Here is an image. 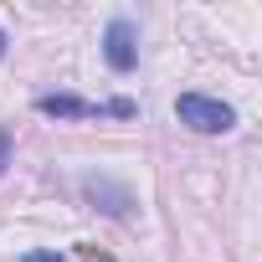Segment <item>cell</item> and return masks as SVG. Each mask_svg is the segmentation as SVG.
<instances>
[{
    "instance_id": "cell-1",
    "label": "cell",
    "mask_w": 262,
    "mask_h": 262,
    "mask_svg": "<svg viewBox=\"0 0 262 262\" xmlns=\"http://www.w3.org/2000/svg\"><path fill=\"white\" fill-rule=\"evenodd\" d=\"M175 118L185 128H195V134H226V128L236 123V113L221 98H206V93H180L175 98Z\"/></svg>"
},
{
    "instance_id": "cell-2",
    "label": "cell",
    "mask_w": 262,
    "mask_h": 262,
    "mask_svg": "<svg viewBox=\"0 0 262 262\" xmlns=\"http://www.w3.org/2000/svg\"><path fill=\"white\" fill-rule=\"evenodd\" d=\"M36 108H41L47 118H93V113L128 118V113H134V103H128V98H113V103H82V98H72V93H41Z\"/></svg>"
},
{
    "instance_id": "cell-3",
    "label": "cell",
    "mask_w": 262,
    "mask_h": 262,
    "mask_svg": "<svg viewBox=\"0 0 262 262\" xmlns=\"http://www.w3.org/2000/svg\"><path fill=\"white\" fill-rule=\"evenodd\" d=\"M103 57H108L113 72H134V62H139V36H134L128 21H108V31H103Z\"/></svg>"
},
{
    "instance_id": "cell-4",
    "label": "cell",
    "mask_w": 262,
    "mask_h": 262,
    "mask_svg": "<svg viewBox=\"0 0 262 262\" xmlns=\"http://www.w3.org/2000/svg\"><path fill=\"white\" fill-rule=\"evenodd\" d=\"M21 262H67V257H57V252H26Z\"/></svg>"
},
{
    "instance_id": "cell-5",
    "label": "cell",
    "mask_w": 262,
    "mask_h": 262,
    "mask_svg": "<svg viewBox=\"0 0 262 262\" xmlns=\"http://www.w3.org/2000/svg\"><path fill=\"white\" fill-rule=\"evenodd\" d=\"M6 165H11V134L0 128V170H6Z\"/></svg>"
},
{
    "instance_id": "cell-6",
    "label": "cell",
    "mask_w": 262,
    "mask_h": 262,
    "mask_svg": "<svg viewBox=\"0 0 262 262\" xmlns=\"http://www.w3.org/2000/svg\"><path fill=\"white\" fill-rule=\"evenodd\" d=\"M0 57H6V31H0Z\"/></svg>"
}]
</instances>
